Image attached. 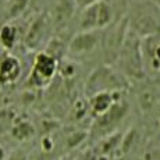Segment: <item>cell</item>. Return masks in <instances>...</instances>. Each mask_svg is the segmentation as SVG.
<instances>
[{
    "label": "cell",
    "mask_w": 160,
    "mask_h": 160,
    "mask_svg": "<svg viewBox=\"0 0 160 160\" xmlns=\"http://www.w3.org/2000/svg\"><path fill=\"white\" fill-rule=\"evenodd\" d=\"M0 160H4V150L2 146H0Z\"/></svg>",
    "instance_id": "21"
},
{
    "label": "cell",
    "mask_w": 160,
    "mask_h": 160,
    "mask_svg": "<svg viewBox=\"0 0 160 160\" xmlns=\"http://www.w3.org/2000/svg\"><path fill=\"white\" fill-rule=\"evenodd\" d=\"M8 160H27V156L22 150H15L13 155L8 158Z\"/></svg>",
    "instance_id": "20"
},
{
    "label": "cell",
    "mask_w": 160,
    "mask_h": 160,
    "mask_svg": "<svg viewBox=\"0 0 160 160\" xmlns=\"http://www.w3.org/2000/svg\"><path fill=\"white\" fill-rule=\"evenodd\" d=\"M99 31H79L70 41L67 50L72 57H87L99 48Z\"/></svg>",
    "instance_id": "9"
},
{
    "label": "cell",
    "mask_w": 160,
    "mask_h": 160,
    "mask_svg": "<svg viewBox=\"0 0 160 160\" xmlns=\"http://www.w3.org/2000/svg\"><path fill=\"white\" fill-rule=\"evenodd\" d=\"M138 99H139V104L143 110H150L155 104V95L149 89H145V91L141 92Z\"/></svg>",
    "instance_id": "16"
},
{
    "label": "cell",
    "mask_w": 160,
    "mask_h": 160,
    "mask_svg": "<svg viewBox=\"0 0 160 160\" xmlns=\"http://www.w3.org/2000/svg\"><path fill=\"white\" fill-rule=\"evenodd\" d=\"M11 121H13V114L8 110H2L0 112V134L6 132L10 128Z\"/></svg>",
    "instance_id": "18"
},
{
    "label": "cell",
    "mask_w": 160,
    "mask_h": 160,
    "mask_svg": "<svg viewBox=\"0 0 160 160\" xmlns=\"http://www.w3.org/2000/svg\"><path fill=\"white\" fill-rule=\"evenodd\" d=\"M17 28L13 24H4L0 28V43L3 48L6 49H11L17 42Z\"/></svg>",
    "instance_id": "14"
},
{
    "label": "cell",
    "mask_w": 160,
    "mask_h": 160,
    "mask_svg": "<svg viewBox=\"0 0 160 160\" xmlns=\"http://www.w3.org/2000/svg\"><path fill=\"white\" fill-rule=\"evenodd\" d=\"M50 22H49L48 14L41 15V17L35 18L32 21V24L29 25V29L25 35V45L28 49L36 50L42 46V43L45 42L48 32L50 29Z\"/></svg>",
    "instance_id": "11"
},
{
    "label": "cell",
    "mask_w": 160,
    "mask_h": 160,
    "mask_svg": "<svg viewBox=\"0 0 160 160\" xmlns=\"http://www.w3.org/2000/svg\"><path fill=\"white\" fill-rule=\"evenodd\" d=\"M57 71V57L48 52H41L36 54L31 70V84L35 87L49 85Z\"/></svg>",
    "instance_id": "6"
},
{
    "label": "cell",
    "mask_w": 160,
    "mask_h": 160,
    "mask_svg": "<svg viewBox=\"0 0 160 160\" xmlns=\"http://www.w3.org/2000/svg\"><path fill=\"white\" fill-rule=\"evenodd\" d=\"M29 2L31 0H7V7H6L7 20H14L20 17L29 6Z\"/></svg>",
    "instance_id": "15"
},
{
    "label": "cell",
    "mask_w": 160,
    "mask_h": 160,
    "mask_svg": "<svg viewBox=\"0 0 160 160\" xmlns=\"http://www.w3.org/2000/svg\"><path fill=\"white\" fill-rule=\"evenodd\" d=\"M142 54L146 72L160 82V32L142 38Z\"/></svg>",
    "instance_id": "8"
},
{
    "label": "cell",
    "mask_w": 160,
    "mask_h": 160,
    "mask_svg": "<svg viewBox=\"0 0 160 160\" xmlns=\"http://www.w3.org/2000/svg\"><path fill=\"white\" fill-rule=\"evenodd\" d=\"M128 29H130L128 18H124L120 22L114 24L112 28L107 31L106 35H104L102 46H103L104 63L106 64H112L118 60L120 52H121V48L124 45Z\"/></svg>",
    "instance_id": "5"
},
{
    "label": "cell",
    "mask_w": 160,
    "mask_h": 160,
    "mask_svg": "<svg viewBox=\"0 0 160 160\" xmlns=\"http://www.w3.org/2000/svg\"><path fill=\"white\" fill-rule=\"evenodd\" d=\"M128 25L141 38L160 32V8L156 3H143L138 6L128 18Z\"/></svg>",
    "instance_id": "2"
},
{
    "label": "cell",
    "mask_w": 160,
    "mask_h": 160,
    "mask_svg": "<svg viewBox=\"0 0 160 160\" xmlns=\"http://www.w3.org/2000/svg\"><path fill=\"white\" fill-rule=\"evenodd\" d=\"M114 11L106 0H98L96 3L82 8L79 14V31H102L112 25Z\"/></svg>",
    "instance_id": "3"
},
{
    "label": "cell",
    "mask_w": 160,
    "mask_h": 160,
    "mask_svg": "<svg viewBox=\"0 0 160 160\" xmlns=\"http://www.w3.org/2000/svg\"><path fill=\"white\" fill-rule=\"evenodd\" d=\"M155 3H156V6L160 8V0H155Z\"/></svg>",
    "instance_id": "22"
},
{
    "label": "cell",
    "mask_w": 160,
    "mask_h": 160,
    "mask_svg": "<svg viewBox=\"0 0 160 160\" xmlns=\"http://www.w3.org/2000/svg\"><path fill=\"white\" fill-rule=\"evenodd\" d=\"M75 10V0H53L50 10L48 13V18L52 29L58 32V31L66 28L67 24L71 21Z\"/></svg>",
    "instance_id": "10"
},
{
    "label": "cell",
    "mask_w": 160,
    "mask_h": 160,
    "mask_svg": "<svg viewBox=\"0 0 160 160\" xmlns=\"http://www.w3.org/2000/svg\"><path fill=\"white\" fill-rule=\"evenodd\" d=\"M13 134L17 139H25V138L32 135V127H31V124H28V122H20V125L15 127Z\"/></svg>",
    "instance_id": "17"
},
{
    "label": "cell",
    "mask_w": 160,
    "mask_h": 160,
    "mask_svg": "<svg viewBox=\"0 0 160 160\" xmlns=\"http://www.w3.org/2000/svg\"><path fill=\"white\" fill-rule=\"evenodd\" d=\"M98 0H75V4H77V8L78 10H82V8L88 7V6L93 4V3H96Z\"/></svg>",
    "instance_id": "19"
},
{
    "label": "cell",
    "mask_w": 160,
    "mask_h": 160,
    "mask_svg": "<svg viewBox=\"0 0 160 160\" xmlns=\"http://www.w3.org/2000/svg\"><path fill=\"white\" fill-rule=\"evenodd\" d=\"M21 74L20 60L14 56H6L0 60V85L13 84Z\"/></svg>",
    "instance_id": "12"
},
{
    "label": "cell",
    "mask_w": 160,
    "mask_h": 160,
    "mask_svg": "<svg viewBox=\"0 0 160 160\" xmlns=\"http://www.w3.org/2000/svg\"><path fill=\"white\" fill-rule=\"evenodd\" d=\"M120 88H121V79L107 67H100L95 72H92L87 82V92L91 95V98L100 92H113Z\"/></svg>",
    "instance_id": "7"
},
{
    "label": "cell",
    "mask_w": 160,
    "mask_h": 160,
    "mask_svg": "<svg viewBox=\"0 0 160 160\" xmlns=\"http://www.w3.org/2000/svg\"><path fill=\"white\" fill-rule=\"evenodd\" d=\"M127 113H128V103L125 100L117 99L107 112H104L99 116H95L93 124H92L93 137L102 138L112 135V132L120 125V122L124 120Z\"/></svg>",
    "instance_id": "4"
},
{
    "label": "cell",
    "mask_w": 160,
    "mask_h": 160,
    "mask_svg": "<svg viewBox=\"0 0 160 160\" xmlns=\"http://www.w3.org/2000/svg\"><path fill=\"white\" fill-rule=\"evenodd\" d=\"M117 61H120L121 70L127 78L135 81H141L145 78L146 70L142 54V38L137 35L134 31L128 29Z\"/></svg>",
    "instance_id": "1"
},
{
    "label": "cell",
    "mask_w": 160,
    "mask_h": 160,
    "mask_svg": "<svg viewBox=\"0 0 160 160\" xmlns=\"http://www.w3.org/2000/svg\"><path fill=\"white\" fill-rule=\"evenodd\" d=\"M117 99L113 98V92H100L92 96L91 100V110L95 116H99L102 113L107 112L112 107V104Z\"/></svg>",
    "instance_id": "13"
}]
</instances>
